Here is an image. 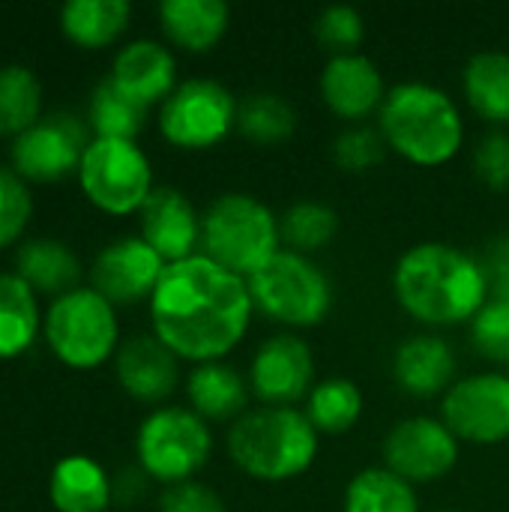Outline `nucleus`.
I'll return each instance as SVG.
<instances>
[{
  "mask_svg": "<svg viewBox=\"0 0 509 512\" xmlns=\"http://www.w3.org/2000/svg\"><path fill=\"white\" fill-rule=\"evenodd\" d=\"M147 306L153 336L195 366L234 354L255 315L246 279L201 252L168 264Z\"/></svg>",
  "mask_w": 509,
  "mask_h": 512,
  "instance_id": "nucleus-1",
  "label": "nucleus"
},
{
  "mask_svg": "<svg viewBox=\"0 0 509 512\" xmlns=\"http://www.w3.org/2000/svg\"><path fill=\"white\" fill-rule=\"evenodd\" d=\"M396 303L426 327L471 324L492 297L486 264L450 243H417L393 267Z\"/></svg>",
  "mask_w": 509,
  "mask_h": 512,
  "instance_id": "nucleus-2",
  "label": "nucleus"
},
{
  "mask_svg": "<svg viewBox=\"0 0 509 512\" xmlns=\"http://www.w3.org/2000/svg\"><path fill=\"white\" fill-rule=\"evenodd\" d=\"M378 129L393 153L420 168L447 165L465 144L459 102L429 81H402L390 87L378 111Z\"/></svg>",
  "mask_w": 509,
  "mask_h": 512,
  "instance_id": "nucleus-3",
  "label": "nucleus"
},
{
  "mask_svg": "<svg viewBox=\"0 0 509 512\" xmlns=\"http://www.w3.org/2000/svg\"><path fill=\"white\" fill-rule=\"evenodd\" d=\"M228 456L258 483H288L303 477L321 450V435L303 408H249L231 423L225 438Z\"/></svg>",
  "mask_w": 509,
  "mask_h": 512,
  "instance_id": "nucleus-4",
  "label": "nucleus"
},
{
  "mask_svg": "<svg viewBox=\"0 0 509 512\" xmlns=\"http://www.w3.org/2000/svg\"><path fill=\"white\" fill-rule=\"evenodd\" d=\"M282 249L279 216L255 195L225 192L201 213L198 252L249 279Z\"/></svg>",
  "mask_w": 509,
  "mask_h": 512,
  "instance_id": "nucleus-5",
  "label": "nucleus"
},
{
  "mask_svg": "<svg viewBox=\"0 0 509 512\" xmlns=\"http://www.w3.org/2000/svg\"><path fill=\"white\" fill-rule=\"evenodd\" d=\"M255 312L294 330L318 327L333 309V282L309 258L291 249H279L249 279Z\"/></svg>",
  "mask_w": 509,
  "mask_h": 512,
  "instance_id": "nucleus-6",
  "label": "nucleus"
},
{
  "mask_svg": "<svg viewBox=\"0 0 509 512\" xmlns=\"http://www.w3.org/2000/svg\"><path fill=\"white\" fill-rule=\"evenodd\" d=\"M141 471L165 486L189 483L213 453V432L192 408H156L135 438Z\"/></svg>",
  "mask_w": 509,
  "mask_h": 512,
  "instance_id": "nucleus-7",
  "label": "nucleus"
},
{
  "mask_svg": "<svg viewBox=\"0 0 509 512\" xmlns=\"http://www.w3.org/2000/svg\"><path fill=\"white\" fill-rule=\"evenodd\" d=\"M51 351L72 369H96L117 348V312L96 288H72L60 294L45 318Z\"/></svg>",
  "mask_w": 509,
  "mask_h": 512,
  "instance_id": "nucleus-8",
  "label": "nucleus"
},
{
  "mask_svg": "<svg viewBox=\"0 0 509 512\" xmlns=\"http://www.w3.org/2000/svg\"><path fill=\"white\" fill-rule=\"evenodd\" d=\"M78 180L84 195L114 216L141 210L156 189L147 153L135 141L120 138H93L81 156Z\"/></svg>",
  "mask_w": 509,
  "mask_h": 512,
  "instance_id": "nucleus-9",
  "label": "nucleus"
},
{
  "mask_svg": "<svg viewBox=\"0 0 509 512\" xmlns=\"http://www.w3.org/2000/svg\"><path fill=\"white\" fill-rule=\"evenodd\" d=\"M240 99L213 78H186L159 108V132L180 150H210L237 129Z\"/></svg>",
  "mask_w": 509,
  "mask_h": 512,
  "instance_id": "nucleus-10",
  "label": "nucleus"
},
{
  "mask_svg": "<svg viewBox=\"0 0 509 512\" xmlns=\"http://www.w3.org/2000/svg\"><path fill=\"white\" fill-rule=\"evenodd\" d=\"M441 420L462 444L509 441V375L498 369L459 378L441 399Z\"/></svg>",
  "mask_w": 509,
  "mask_h": 512,
  "instance_id": "nucleus-11",
  "label": "nucleus"
},
{
  "mask_svg": "<svg viewBox=\"0 0 509 512\" xmlns=\"http://www.w3.org/2000/svg\"><path fill=\"white\" fill-rule=\"evenodd\" d=\"M384 468L405 483L426 486L444 480L462 456V441L447 429L441 417H405L399 420L381 444Z\"/></svg>",
  "mask_w": 509,
  "mask_h": 512,
  "instance_id": "nucleus-12",
  "label": "nucleus"
},
{
  "mask_svg": "<svg viewBox=\"0 0 509 512\" xmlns=\"http://www.w3.org/2000/svg\"><path fill=\"white\" fill-rule=\"evenodd\" d=\"M246 378L261 405L297 408L315 387V351L291 330L273 333L252 354Z\"/></svg>",
  "mask_w": 509,
  "mask_h": 512,
  "instance_id": "nucleus-13",
  "label": "nucleus"
},
{
  "mask_svg": "<svg viewBox=\"0 0 509 512\" xmlns=\"http://www.w3.org/2000/svg\"><path fill=\"white\" fill-rule=\"evenodd\" d=\"M87 126L69 114L57 111L45 120H36L12 144L15 171L33 180H57L81 165L87 150Z\"/></svg>",
  "mask_w": 509,
  "mask_h": 512,
  "instance_id": "nucleus-14",
  "label": "nucleus"
},
{
  "mask_svg": "<svg viewBox=\"0 0 509 512\" xmlns=\"http://www.w3.org/2000/svg\"><path fill=\"white\" fill-rule=\"evenodd\" d=\"M318 90L330 114L348 120L351 126L378 114L387 99L384 72L363 51L333 54L318 75Z\"/></svg>",
  "mask_w": 509,
  "mask_h": 512,
  "instance_id": "nucleus-15",
  "label": "nucleus"
},
{
  "mask_svg": "<svg viewBox=\"0 0 509 512\" xmlns=\"http://www.w3.org/2000/svg\"><path fill=\"white\" fill-rule=\"evenodd\" d=\"M165 267L141 237H120L96 255L90 282L108 303H135L150 300Z\"/></svg>",
  "mask_w": 509,
  "mask_h": 512,
  "instance_id": "nucleus-16",
  "label": "nucleus"
},
{
  "mask_svg": "<svg viewBox=\"0 0 509 512\" xmlns=\"http://www.w3.org/2000/svg\"><path fill=\"white\" fill-rule=\"evenodd\" d=\"M138 213H141V240L165 264H177L198 255L201 213L180 189L156 186Z\"/></svg>",
  "mask_w": 509,
  "mask_h": 512,
  "instance_id": "nucleus-17",
  "label": "nucleus"
},
{
  "mask_svg": "<svg viewBox=\"0 0 509 512\" xmlns=\"http://www.w3.org/2000/svg\"><path fill=\"white\" fill-rule=\"evenodd\" d=\"M393 381L411 399H444L459 381L453 345L435 333L408 336L393 354Z\"/></svg>",
  "mask_w": 509,
  "mask_h": 512,
  "instance_id": "nucleus-18",
  "label": "nucleus"
},
{
  "mask_svg": "<svg viewBox=\"0 0 509 512\" xmlns=\"http://www.w3.org/2000/svg\"><path fill=\"white\" fill-rule=\"evenodd\" d=\"M126 96L141 105L165 102L177 87V60L174 54L156 39H132L114 57L108 75Z\"/></svg>",
  "mask_w": 509,
  "mask_h": 512,
  "instance_id": "nucleus-19",
  "label": "nucleus"
},
{
  "mask_svg": "<svg viewBox=\"0 0 509 512\" xmlns=\"http://www.w3.org/2000/svg\"><path fill=\"white\" fill-rule=\"evenodd\" d=\"M177 354L165 348L153 333L132 336L117 351V378L120 387L138 402H162L174 393L180 369Z\"/></svg>",
  "mask_w": 509,
  "mask_h": 512,
  "instance_id": "nucleus-20",
  "label": "nucleus"
},
{
  "mask_svg": "<svg viewBox=\"0 0 509 512\" xmlns=\"http://www.w3.org/2000/svg\"><path fill=\"white\" fill-rule=\"evenodd\" d=\"M189 408L207 423H237L249 411V378L228 363H198L186 378Z\"/></svg>",
  "mask_w": 509,
  "mask_h": 512,
  "instance_id": "nucleus-21",
  "label": "nucleus"
},
{
  "mask_svg": "<svg viewBox=\"0 0 509 512\" xmlns=\"http://www.w3.org/2000/svg\"><path fill=\"white\" fill-rule=\"evenodd\" d=\"M159 21L165 36L192 54H204L222 42L231 24L225 0H162Z\"/></svg>",
  "mask_w": 509,
  "mask_h": 512,
  "instance_id": "nucleus-22",
  "label": "nucleus"
},
{
  "mask_svg": "<svg viewBox=\"0 0 509 512\" xmlns=\"http://www.w3.org/2000/svg\"><path fill=\"white\" fill-rule=\"evenodd\" d=\"M462 90L477 117L495 129L509 126V54L480 51L462 69Z\"/></svg>",
  "mask_w": 509,
  "mask_h": 512,
  "instance_id": "nucleus-23",
  "label": "nucleus"
},
{
  "mask_svg": "<svg viewBox=\"0 0 509 512\" xmlns=\"http://www.w3.org/2000/svg\"><path fill=\"white\" fill-rule=\"evenodd\" d=\"M111 483L102 465L87 456H69L51 471V504L60 512H105Z\"/></svg>",
  "mask_w": 509,
  "mask_h": 512,
  "instance_id": "nucleus-24",
  "label": "nucleus"
},
{
  "mask_svg": "<svg viewBox=\"0 0 509 512\" xmlns=\"http://www.w3.org/2000/svg\"><path fill=\"white\" fill-rule=\"evenodd\" d=\"M363 408H366L363 390L357 387V381L345 375H330V378L315 381V387L309 390L303 402V414L318 429V435L351 432L360 423Z\"/></svg>",
  "mask_w": 509,
  "mask_h": 512,
  "instance_id": "nucleus-25",
  "label": "nucleus"
},
{
  "mask_svg": "<svg viewBox=\"0 0 509 512\" xmlns=\"http://www.w3.org/2000/svg\"><path fill=\"white\" fill-rule=\"evenodd\" d=\"M297 129V108L273 90H255L240 99L237 108V135L255 147L285 144Z\"/></svg>",
  "mask_w": 509,
  "mask_h": 512,
  "instance_id": "nucleus-26",
  "label": "nucleus"
},
{
  "mask_svg": "<svg viewBox=\"0 0 509 512\" xmlns=\"http://www.w3.org/2000/svg\"><path fill=\"white\" fill-rule=\"evenodd\" d=\"M342 512H420V498L411 483L378 465L363 468L348 480Z\"/></svg>",
  "mask_w": 509,
  "mask_h": 512,
  "instance_id": "nucleus-27",
  "label": "nucleus"
},
{
  "mask_svg": "<svg viewBox=\"0 0 509 512\" xmlns=\"http://www.w3.org/2000/svg\"><path fill=\"white\" fill-rule=\"evenodd\" d=\"M18 276L33 291L66 294L75 288V282L81 276V264L69 246L39 237V240H27L18 249Z\"/></svg>",
  "mask_w": 509,
  "mask_h": 512,
  "instance_id": "nucleus-28",
  "label": "nucleus"
},
{
  "mask_svg": "<svg viewBox=\"0 0 509 512\" xmlns=\"http://www.w3.org/2000/svg\"><path fill=\"white\" fill-rule=\"evenodd\" d=\"M132 6L126 0H69L60 9V27L84 48H102L114 42L129 24Z\"/></svg>",
  "mask_w": 509,
  "mask_h": 512,
  "instance_id": "nucleus-29",
  "label": "nucleus"
},
{
  "mask_svg": "<svg viewBox=\"0 0 509 512\" xmlns=\"http://www.w3.org/2000/svg\"><path fill=\"white\" fill-rule=\"evenodd\" d=\"M39 327L33 288L18 273H0V360L21 354Z\"/></svg>",
  "mask_w": 509,
  "mask_h": 512,
  "instance_id": "nucleus-30",
  "label": "nucleus"
},
{
  "mask_svg": "<svg viewBox=\"0 0 509 512\" xmlns=\"http://www.w3.org/2000/svg\"><path fill=\"white\" fill-rule=\"evenodd\" d=\"M282 249L312 255L333 243L339 234V213L324 201H294L279 216Z\"/></svg>",
  "mask_w": 509,
  "mask_h": 512,
  "instance_id": "nucleus-31",
  "label": "nucleus"
},
{
  "mask_svg": "<svg viewBox=\"0 0 509 512\" xmlns=\"http://www.w3.org/2000/svg\"><path fill=\"white\" fill-rule=\"evenodd\" d=\"M144 120H147V105L126 96L111 78L99 81L90 99V126L96 138L135 141V135L144 129Z\"/></svg>",
  "mask_w": 509,
  "mask_h": 512,
  "instance_id": "nucleus-32",
  "label": "nucleus"
},
{
  "mask_svg": "<svg viewBox=\"0 0 509 512\" xmlns=\"http://www.w3.org/2000/svg\"><path fill=\"white\" fill-rule=\"evenodd\" d=\"M39 105H42L39 78L21 63L0 66V132L21 135L24 129H30L39 117Z\"/></svg>",
  "mask_w": 509,
  "mask_h": 512,
  "instance_id": "nucleus-33",
  "label": "nucleus"
},
{
  "mask_svg": "<svg viewBox=\"0 0 509 512\" xmlns=\"http://www.w3.org/2000/svg\"><path fill=\"white\" fill-rule=\"evenodd\" d=\"M387 141L381 135L378 126H366V123H354L348 129H342L333 138V162L348 171V174H366L372 168H378L387 156Z\"/></svg>",
  "mask_w": 509,
  "mask_h": 512,
  "instance_id": "nucleus-34",
  "label": "nucleus"
},
{
  "mask_svg": "<svg viewBox=\"0 0 509 512\" xmlns=\"http://www.w3.org/2000/svg\"><path fill=\"white\" fill-rule=\"evenodd\" d=\"M312 33L330 51V57L333 54H351L360 48V42L366 36V18L360 15V9H354L348 3H333L315 15Z\"/></svg>",
  "mask_w": 509,
  "mask_h": 512,
  "instance_id": "nucleus-35",
  "label": "nucleus"
},
{
  "mask_svg": "<svg viewBox=\"0 0 509 512\" xmlns=\"http://www.w3.org/2000/svg\"><path fill=\"white\" fill-rule=\"evenodd\" d=\"M471 345L486 360L509 366V297H489V303L471 321Z\"/></svg>",
  "mask_w": 509,
  "mask_h": 512,
  "instance_id": "nucleus-36",
  "label": "nucleus"
},
{
  "mask_svg": "<svg viewBox=\"0 0 509 512\" xmlns=\"http://www.w3.org/2000/svg\"><path fill=\"white\" fill-rule=\"evenodd\" d=\"M33 210L30 192L15 171L0 168V246H9L27 225Z\"/></svg>",
  "mask_w": 509,
  "mask_h": 512,
  "instance_id": "nucleus-37",
  "label": "nucleus"
},
{
  "mask_svg": "<svg viewBox=\"0 0 509 512\" xmlns=\"http://www.w3.org/2000/svg\"><path fill=\"white\" fill-rule=\"evenodd\" d=\"M474 171L483 186L504 192L509 189V132L492 129L474 147Z\"/></svg>",
  "mask_w": 509,
  "mask_h": 512,
  "instance_id": "nucleus-38",
  "label": "nucleus"
},
{
  "mask_svg": "<svg viewBox=\"0 0 509 512\" xmlns=\"http://www.w3.org/2000/svg\"><path fill=\"white\" fill-rule=\"evenodd\" d=\"M159 512H228L225 501L219 498V492H213L210 486L189 480V483H177L168 486L159 498Z\"/></svg>",
  "mask_w": 509,
  "mask_h": 512,
  "instance_id": "nucleus-39",
  "label": "nucleus"
},
{
  "mask_svg": "<svg viewBox=\"0 0 509 512\" xmlns=\"http://www.w3.org/2000/svg\"><path fill=\"white\" fill-rule=\"evenodd\" d=\"M435 512H459V510H435Z\"/></svg>",
  "mask_w": 509,
  "mask_h": 512,
  "instance_id": "nucleus-40",
  "label": "nucleus"
}]
</instances>
